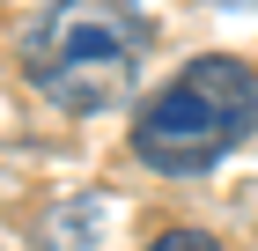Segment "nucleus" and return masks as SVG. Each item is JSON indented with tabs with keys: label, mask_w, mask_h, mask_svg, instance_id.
<instances>
[{
	"label": "nucleus",
	"mask_w": 258,
	"mask_h": 251,
	"mask_svg": "<svg viewBox=\"0 0 258 251\" xmlns=\"http://www.w3.org/2000/svg\"><path fill=\"white\" fill-rule=\"evenodd\" d=\"M140 59H148V15L133 0H52L22 37L30 89L67 118L125 104L140 81Z\"/></svg>",
	"instance_id": "obj_1"
},
{
	"label": "nucleus",
	"mask_w": 258,
	"mask_h": 251,
	"mask_svg": "<svg viewBox=\"0 0 258 251\" xmlns=\"http://www.w3.org/2000/svg\"><path fill=\"white\" fill-rule=\"evenodd\" d=\"M258 126V67L236 52H199L133 111V155L162 177H199L236 155Z\"/></svg>",
	"instance_id": "obj_2"
},
{
	"label": "nucleus",
	"mask_w": 258,
	"mask_h": 251,
	"mask_svg": "<svg viewBox=\"0 0 258 251\" xmlns=\"http://www.w3.org/2000/svg\"><path fill=\"white\" fill-rule=\"evenodd\" d=\"M103 244V199H67L37 229V251H96Z\"/></svg>",
	"instance_id": "obj_3"
},
{
	"label": "nucleus",
	"mask_w": 258,
	"mask_h": 251,
	"mask_svg": "<svg viewBox=\"0 0 258 251\" xmlns=\"http://www.w3.org/2000/svg\"><path fill=\"white\" fill-rule=\"evenodd\" d=\"M148 251H221V244H214L207 229H162V236H155Z\"/></svg>",
	"instance_id": "obj_4"
},
{
	"label": "nucleus",
	"mask_w": 258,
	"mask_h": 251,
	"mask_svg": "<svg viewBox=\"0 0 258 251\" xmlns=\"http://www.w3.org/2000/svg\"><path fill=\"white\" fill-rule=\"evenodd\" d=\"M214 8H236V15H251V8H258V0H214Z\"/></svg>",
	"instance_id": "obj_5"
}]
</instances>
